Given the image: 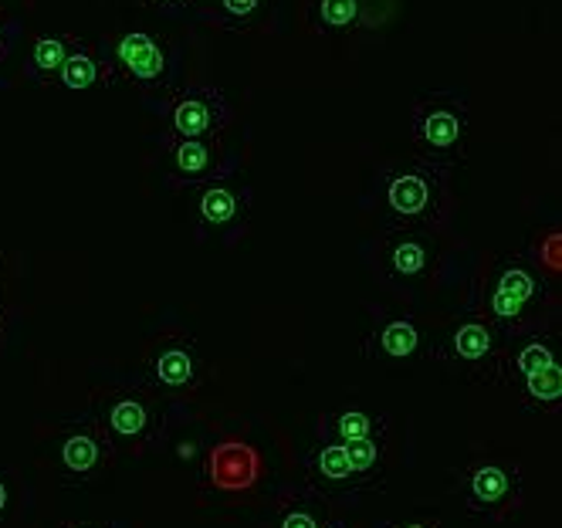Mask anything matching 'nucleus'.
<instances>
[{
	"label": "nucleus",
	"mask_w": 562,
	"mask_h": 528,
	"mask_svg": "<svg viewBox=\"0 0 562 528\" xmlns=\"http://www.w3.org/2000/svg\"><path fill=\"white\" fill-rule=\"evenodd\" d=\"M529 390L539 396V400H555L562 393V373H559V366H546V370L539 373H529Z\"/></svg>",
	"instance_id": "16"
},
{
	"label": "nucleus",
	"mask_w": 562,
	"mask_h": 528,
	"mask_svg": "<svg viewBox=\"0 0 562 528\" xmlns=\"http://www.w3.org/2000/svg\"><path fill=\"white\" fill-rule=\"evenodd\" d=\"M318 464H323V471L329 478H346L352 468H349V458H346V447H329V451L318 458Z\"/></svg>",
	"instance_id": "22"
},
{
	"label": "nucleus",
	"mask_w": 562,
	"mask_h": 528,
	"mask_svg": "<svg viewBox=\"0 0 562 528\" xmlns=\"http://www.w3.org/2000/svg\"><path fill=\"white\" fill-rule=\"evenodd\" d=\"M498 292H508L518 302H529L536 295V278L526 268H505L498 278Z\"/></svg>",
	"instance_id": "15"
},
{
	"label": "nucleus",
	"mask_w": 562,
	"mask_h": 528,
	"mask_svg": "<svg viewBox=\"0 0 562 528\" xmlns=\"http://www.w3.org/2000/svg\"><path fill=\"white\" fill-rule=\"evenodd\" d=\"M448 170L437 162L417 159L390 170L383 183V200L400 221H445L448 214Z\"/></svg>",
	"instance_id": "3"
},
{
	"label": "nucleus",
	"mask_w": 562,
	"mask_h": 528,
	"mask_svg": "<svg viewBox=\"0 0 562 528\" xmlns=\"http://www.w3.org/2000/svg\"><path fill=\"white\" fill-rule=\"evenodd\" d=\"M339 430H342V437H367V430H370V420L363 417V414H346L342 420H339Z\"/></svg>",
	"instance_id": "26"
},
{
	"label": "nucleus",
	"mask_w": 562,
	"mask_h": 528,
	"mask_svg": "<svg viewBox=\"0 0 562 528\" xmlns=\"http://www.w3.org/2000/svg\"><path fill=\"white\" fill-rule=\"evenodd\" d=\"M285 528H315V525H312L308 515H292V518L285 521Z\"/></svg>",
	"instance_id": "27"
},
{
	"label": "nucleus",
	"mask_w": 562,
	"mask_h": 528,
	"mask_svg": "<svg viewBox=\"0 0 562 528\" xmlns=\"http://www.w3.org/2000/svg\"><path fill=\"white\" fill-rule=\"evenodd\" d=\"M386 255H390V268L404 278H417L427 271L430 258H434V240L427 234H417V231H407V234H396L390 244H386Z\"/></svg>",
	"instance_id": "10"
},
{
	"label": "nucleus",
	"mask_w": 562,
	"mask_h": 528,
	"mask_svg": "<svg viewBox=\"0 0 562 528\" xmlns=\"http://www.w3.org/2000/svg\"><path fill=\"white\" fill-rule=\"evenodd\" d=\"M521 305H526V302H518L515 295H508V292H498V289H495L492 312H495L498 318H515V315L521 312Z\"/></svg>",
	"instance_id": "25"
},
{
	"label": "nucleus",
	"mask_w": 562,
	"mask_h": 528,
	"mask_svg": "<svg viewBox=\"0 0 562 528\" xmlns=\"http://www.w3.org/2000/svg\"><path fill=\"white\" fill-rule=\"evenodd\" d=\"M346 458H349V468L363 471V468H370L376 461V447L367 437H352L349 447H346Z\"/></svg>",
	"instance_id": "19"
},
{
	"label": "nucleus",
	"mask_w": 562,
	"mask_h": 528,
	"mask_svg": "<svg viewBox=\"0 0 562 528\" xmlns=\"http://www.w3.org/2000/svg\"><path fill=\"white\" fill-rule=\"evenodd\" d=\"M380 346L390 356H411L417 349V329L411 322H390L380 336Z\"/></svg>",
	"instance_id": "12"
},
{
	"label": "nucleus",
	"mask_w": 562,
	"mask_h": 528,
	"mask_svg": "<svg viewBox=\"0 0 562 528\" xmlns=\"http://www.w3.org/2000/svg\"><path fill=\"white\" fill-rule=\"evenodd\" d=\"M18 41V24L8 18V11H0V61H4Z\"/></svg>",
	"instance_id": "24"
},
{
	"label": "nucleus",
	"mask_w": 562,
	"mask_h": 528,
	"mask_svg": "<svg viewBox=\"0 0 562 528\" xmlns=\"http://www.w3.org/2000/svg\"><path fill=\"white\" fill-rule=\"evenodd\" d=\"M143 424H146V414L139 403H119L112 411V427L119 434H136V430H143Z\"/></svg>",
	"instance_id": "17"
},
{
	"label": "nucleus",
	"mask_w": 562,
	"mask_h": 528,
	"mask_svg": "<svg viewBox=\"0 0 562 528\" xmlns=\"http://www.w3.org/2000/svg\"><path fill=\"white\" fill-rule=\"evenodd\" d=\"M143 4L156 14H167V18H180L187 11H193L196 0H143Z\"/></svg>",
	"instance_id": "23"
},
{
	"label": "nucleus",
	"mask_w": 562,
	"mask_h": 528,
	"mask_svg": "<svg viewBox=\"0 0 562 528\" xmlns=\"http://www.w3.org/2000/svg\"><path fill=\"white\" fill-rule=\"evenodd\" d=\"M251 187L234 180V173L214 177L207 183H200L196 196V221L204 231H227L237 227L251 217Z\"/></svg>",
	"instance_id": "6"
},
{
	"label": "nucleus",
	"mask_w": 562,
	"mask_h": 528,
	"mask_svg": "<svg viewBox=\"0 0 562 528\" xmlns=\"http://www.w3.org/2000/svg\"><path fill=\"white\" fill-rule=\"evenodd\" d=\"M82 45L78 34H42L34 37V45L27 52V75L37 81V86H55L61 65L68 61V55Z\"/></svg>",
	"instance_id": "8"
},
{
	"label": "nucleus",
	"mask_w": 562,
	"mask_h": 528,
	"mask_svg": "<svg viewBox=\"0 0 562 528\" xmlns=\"http://www.w3.org/2000/svg\"><path fill=\"white\" fill-rule=\"evenodd\" d=\"M65 461H68V468H75V471H89V468L95 464V447H92V440H86V437H71V440L65 443Z\"/></svg>",
	"instance_id": "18"
},
{
	"label": "nucleus",
	"mask_w": 562,
	"mask_h": 528,
	"mask_svg": "<svg viewBox=\"0 0 562 528\" xmlns=\"http://www.w3.org/2000/svg\"><path fill=\"white\" fill-rule=\"evenodd\" d=\"M474 492H477V498H485V502H495L502 492H505V478H502V471H481L477 478H474Z\"/></svg>",
	"instance_id": "20"
},
{
	"label": "nucleus",
	"mask_w": 562,
	"mask_h": 528,
	"mask_svg": "<svg viewBox=\"0 0 562 528\" xmlns=\"http://www.w3.org/2000/svg\"><path fill=\"white\" fill-rule=\"evenodd\" d=\"M112 65H109V55H105V45L102 48H92V45H78L68 61L61 65L58 71V81L55 86H61L65 92H92L99 86H105V81H112Z\"/></svg>",
	"instance_id": "7"
},
{
	"label": "nucleus",
	"mask_w": 562,
	"mask_h": 528,
	"mask_svg": "<svg viewBox=\"0 0 562 528\" xmlns=\"http://www.w3.org/2000/svg\"><path fill=\"white\" fill-rule=\"evenodd\" d=\"M305 21L315 34H349L363 21V0H308Z\"/></svg>",
	"instance_id": "9"
},
{
	"label": "nucleus",
	"mask_w": 562,
	"mask_h": 528,
	"mask_svg": "<svg viewBox=\"0 0 562 528\" xmlns=\"http://www.w3.org/2000/svg\"><path fill=\"white\" fill-rule=\"evenodd\" d=\"M167 177L173 187H200L214 177L234 173L221 139H170L167 143Z\"/></svg>",
	"instance_id": "5"
},
{
	"label": "nucleus",
	"mask_w": 562,
	"mask_h": 528,
	"mask_svg": "<svg viewBox=\"0 0 562 528\" xmlns=\"http://www.w3.org/2000/svg\"><path fill=\"white\" fill-rule=\"evenodd\" d=\"M268 0H211L207 21L224 31H245L261 21Z\"/></svg>",
	"instance_id": "11"
},
{
	"label": "nucleus",
	"mask_w": 562,
	"mask_h": 528,
	"mask_svg": "<svg viewBox=\"0 0 562 528\" xmlns=\"http://www.w3.org/2000/svg\"><path fill=\"white\" fill-rule=\"evenodd\" d=\"M0 508H4V492H0Z\"/></svg>",
	"instance_id": "28"
},
{
	"label": "nucleus",
	"mask_w": 562,
	"mask_h": 528,
	"mask_svg": "<svg viewBox=\"0 0 562 528\" xmlns=\"http://www.w3.org/2000/svg\"><path fill=\"white\" fill-rule=\"evenodd\" d=\"M112 75L130 81L143 96H170L177 89L180 58L167 37L149 31H123L105 45Z\"/></svg>",
	"instance_id": "1"
},
{
	"label": "nucleus",
	"mask_w": 562,
	"mask_h": 528,
	"mask_svg": "<svg viewBox=\"0 0 562 528\" xmlns=\"http://www.w3.org/2000/svg\"><path fill=\"white\" fill-rule=\"evenodd\" d=\"M231 122V102L217 86H190L167 102L170 139H217Z\"/></svg>",
	"instance_id": "4"
},
{
	"label": "nucleus",
	"mask_w": 562,
	"mask_h": 528,
	"mask_svg": "<svg viewBox=\"0 0 562 528\" xmlns=\"http://www.w3.org/2000/svg\"><path fill=\"white\" fill-rule=\"evenodd\" d=\"M518 366H521V373H539V370H546V366H552V352L546 349V346H529L526 352L518 356Z\"/></svg>",
	"instance_id": "21"
},
{
	"label": "nucleus",
	"mask_w": 562,
	"mask_h": 528,
	"mask_svg": "<svg viewBox=\"0 0 562 528\" xmlns=\"http://www.w3.org/2000/svg\"><path fill=\"white\" fill-rule=\"evenodd\" d=\"M454 346L464 359H481L492 349V336H488L485 325H461L458 336H454Z\"/></svg>",
	"instance_id": "13"
},
{
	"label": "nucleus",
	"mask_w": 562,
	"mask_h": 528,
	"mask_svg": "<svg viewBox=\"0 0 562 528\" xmlns=\"http://www.w3.org/2000/svg\"><path fill=\"white\" fill-rule=\"evenodd\" d=\"M411 136L420 159L437 162V167H454L464 159L468 143V105L461 96L437 92L414 105L411 112Z\"/></svg>",
	"instance_id": "2"
},
{
	"label": "nucleus",
	"mask_w": 562,
	"mask_h": 528,
	"mask_svg": "<svg viewBox=\"0 0 562 528\" xmlns=\"http://www.w3.org/2000/svg\"><path fill=\"white\" fill-rule=\"evenodd\" d=\"M156 373H159V380L170 383V386H183L190 380V356L183 349L164 352V356H159V362H156Z\"/></svg>",
	"instance_id": "14"
}]
</instances>
